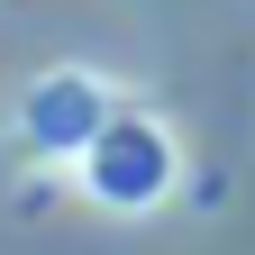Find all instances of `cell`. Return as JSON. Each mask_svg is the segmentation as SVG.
<instances>
[{
	"label": "cell",
	"mask_w": 255,
	"mask_h": 255,
	"mask_svg": "<svg viewBox=\"0 0 255 255\" xmlns=\"http://www.w3.org/2000/svg\"><path fill=\"white\" fill-rule=\"evenodd\" d=\"M91 182H101L110 201H146V191L173 182V146L155 137L146 119H128V128H110V137L91 146Z\"/></svg>",
	"instance_id": "cell-1"
}]
</instances>
